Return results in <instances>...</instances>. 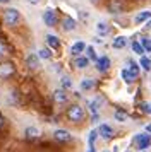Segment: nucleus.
Segmentation results:
<instances>
[{"label": "nucleus", "mask_w": 151, "mask_h": 152, "mask_svg": "<svg viewBox=\"0 0 151 152\" xmlns=\"http://www.w3.org/2000/svg\"><path fill=\"white\" fill-rule=\"evenodd\" d=\"M146 28L151 29V19H148V24H146Z\"/></svg>", "instance_id": "35"}, {"label": "nucleus", "mask_w": 151, "mask_h": 152, "mask_svg": "<svg viewBox=\"0 0 151 152\" xmlns=\"http://www.w3.org/2000/svg\"><path fill=\"white\" fill-rule=\"evenodd\" d=\"M38 56H40V60H50L52 58V51H50V48H41L38 51Z\"/></svg>", "instance_id": "25"}, {"label": "nucleus", "mask_w": 151, "mask_h": 152, "mask_svg": "<svg viewBox=\"0 0 151 152\" xmlns=\"http://www.w3.org/2000/svg\"><path fill=\"white\" fill-rule=\"evenodd\" d=\"M14 74H16V65H14V62H10V60H2L0 62V79L2 80H7V79L14 77Z\"/></svg>", "instance_id": "3"}, {"label": "nucleus", "mask_w": 151, "mask_h": 152, "mask_svg": "<svg viewBox=\"0 0 151 152\" xmlns=\"http://www.w3.org/2000/svg\"><path fill=\"white\" fill-rule=\"evenodd\" d=\"M27 2H29L31 5H38V4H40L41 0H27Z\"/></svg>", "instance_id": "34"}, {"label": "nucleus", "mask_w": 151, "mask_h": 152, "mask_svg": "<svg viewBox=\"0 0 151 152\" xmlns=\"http://www.w3.org/2000/svg\"><path fill=\"white\" fill-rule=\"evenodd\" d=\"M105 152H108V151H105Z\"/></svg>", "instance_id": "42"}, {"label": "nucleus", "mask_w": 151, "mask_h": 152, "mask_svg": "<svg viewBox=\"0 0 151 152\" xmlns=\"http://www.w3.org/2000/svg\"><path fill=\"white\" fill-rule=\"evenodd\" d=\"M96 33H98L100 36H107L110 33V26L107 24V22L100 21L98 24H96Z\"/></svg>", "instance_id": "18"}, {"label": "nucleus", "mask_w": 151, "mask_h": 152, "mask_svg": "<svg viewBox=\"0 0 151 152\" xmlns=\"http://www.w3.org/2000/svg\"><path fill=\"white\" fill-rule=\"evenodd\" d=\"M4 126H5V116H4V115L0 113V130H2Z\"/></svg>", "instance_id": "33"}, {"label": "nucleus", "mask_w": 151, "mask_h": 152, "mask_svg": "<svg viewBox=\"0 0 151 152\" xmlns=\"http://www.w3.org/2000/svg\"><path fill=\"white\" fill-rule=\"evenodd\" d=\"M88 152H95V147H89V151Z\"/></svg>", "instance_id": "37"}, {"label": "nucleus", "mask_w": 151, "mask_h": 152, "mask_svg": "<svg viewBox=\"0 0 151 152\" xmlns=\"http://www.w3.org/2000/svg\"><path fill=\"white\" fill-rule=\"evenodd\" d=\"M60 26H62V31L70 33V31H76V29H77V21H76V19H72L70 15H64V17H62Z\"/></svg>", "instance_id": "8"}, {"label": "nucleus", "mask_w": 151, "mask_h": 152, "mask_svg": "<svg viewBox=\"0 0 151 152\" xmlns=\"http://www.w3.org/2000/svg\"><path fill=\"white\" fill-rule=\"evenodd\" d=\"M7 55H9V46H7L5 43L0 41V60H4Z\"/></svg>", "instance_id": "29"}, {"label": "nucleus", "mask_w": 151, "mask_h": 152, "mask_svg": "<svg viewBox=\"0 0 151 152\" xmlns=\"http://www.w3.org/2000/svg\"><path fill=\"white\" fill-rule=\"evenodd\" d=\"M148 19H151V12L150 10H144V12H139V14L136 15L134 22H136V24H143V22H146Z\"/></svg>", "instance_id": "20"}, {"label": "nucleus", "mask_w": 151, "mask_h": 152, "mask_svg": "<svg viewBox=\"0 0 151 152\" xmlns=\"http://www.w3.org/2000/svg\"><path fill=\"white\" fill-rule=\"evenodd\" d=\"M24 135H26L27 140H36L41 133H40V128L38 126H27L26 130H24Z\"/></svg>", "instance_id": "15"}, {"label": "nucleus", "mask_w": 151, "mask_h": 152, "mask_svg": "<svg viewBox=\"0 0 151 152\" xmlns=\"http://www.w3.org/2000/svg\"><path fill=\"white\" fill-rule=\"evenodd\" d=\"M89 2H93V4H96V2H100V0H89Z\"/></svg>", "instance_id": "39"}, {"label": "nucleus", "mask_w": 151, "mask_h": 152, "mask_svg": "<svg viewBox=\"0 0 151 152\" xmlns=\"http://www.w3.org/2000/svg\"><path fill=\"white\" fill-rule=\"evenodd\" d=\"M96 138H98V130H91V133H89V138H88V142H89V147H95V142H96Z\"/></svg>", "instance_id": "30"}, {"label": "nucleus", "mask_w": 151, "mask_h": 152, "mask_svg": "<svg viewBox=\"0 0 151 152\" xmlns=\"http://www.w3.org/2000/svg\"><path fill=\"white\" fill-rule=\"evenodd\" d=\"M134 144L137 145L139 151H146L151 145V135L150 133H137L134 137Z\"/></svg>", "instance_id": "4"}, {"label": "nucleus", "mask_w": 151, "mask_h": 152, "mask_svg": "<svg viewBox=\"0 0 151 152\" xmlns=\"http://www.w3.org/2000/svg\"><path fill=\"white\" fill-rule=\"evenodd\" d=\"M74 65H76V69H79V70L88 69V65H89V58H88V56H82V55L76 56Z\"/></svg>", "instance_id": "16"}, {"label": "nucleus", "mask_w": 151, "mask_h": 152, "mask_svg": "<svg viewBox=\"0 0 151 152\" xmlns=\"http://www.w3.org/2000/svg\"><path fill=\"white\" fill-rule=\"evenodd\" d=\"M43 22H45V26H48V28H55L57 26L58 17H57V12H55L53 9H47L43 12Z\"/></svg>", "instance_id": "6"}, {"label": "nucleus", "mask_w": 151, "mask_h": 152, "mask_svg": "<svg viewBox=\"0 0 151 152\" xmlns=\"http://www.w3.org/2000/svg\"><path fill=\"white\" fill-rule=\"evenodd\" d=\"M53 101L57 104H65L69 101V94H67V91L65 89H55L53 91Z\"/></svg>", "instance_id": "11"}, {"label": "nucleus", "mask_w": 151, "mask_h": 152, "mask_svg": "<svg viewBox=\"0 0 151 152\" xmlns=\"http://www.w3.org/2000/svg\"><path fill=\"white\" fill-rule=\"evenodd\" d=\"M65 116L72 123H81V121H84V118H86V111L79 104H70L67 108V111H65Z\"/></svg>", "instance_id": "2"}, {"label": "nucleus", "mask_w": 151, "mask_h": 152, "mask_svg": "<svg viewBox=\"0 0 151 152\" xmlns=\"http://www.w3.org/2000/svg\"><path fill=\"white\" fill-rule=\"evenodd\" d=\"M141 45H143L144 51H148V53L151 51V41L148 39V38H144V39H141Z\"/></svg>", "instance_id": "32"}, {"label": "nucleus", "mask_w": 151, "mask_h": 152, "mask_svg": "<svg viewBox=\"0 0 151 152\" xmlns=\"http://www.w3.org/2000/svg\"><path fill=\"white\" fill-rule=\"evenodd\" d=\"M96 130H98V137L105 138V140H110V138L113 137V128H112L110 125H107V123H101Z\"/></svg>", "instance_id": "10"}, {"label": "nucleus", "mask_w": 151, "mask_h": 152, "mask_svg": "<svg viewBox=\"0 0 151 152\" xmlns=\"http://www.w3.org/2000/svg\"><path fill=\"white\" fill-rule=\"evenodd\" d=\"M45 41H47V45L50 46L52 50H60V39L57 38V36H53V34H47L45 36Z\"/></svg>", "instance_id": "14"}, {"label": "nucleus", "mask_w": 151, "mask_h": 152, "mask_svg": "<svg viewBox=\"0 0 151 152\" xmlns=\"http://www.w3.org/2000/svg\"><path fill=\"white\" fill-rule=\"evenodd\" d=\"M86 50V43L84 41H76L72 46H70V55L72 56H79L81 53H84Z\"/></svg>", "instance_id": "13"}, {"label": "nucleus", "mask_w": 151, "mask_h": 152, "mask_svg": "<svg viewBox=\"0 0 151 152\" xmlns=\"http://www.w3.org/2000/svg\"><path fill=\"white\" fill-rule=\"evenodd\" d=\"M129 70L132 72V74L139 75V65H137L136 62H132V60H129Z\"/></svg>", "instance_id": "31"}, {"label": "nucleus", "mask_w": 151, "mask_h": 152, "mask_svg": "<svg viewBox=\"0 0 151 152\" xmlns=\"http://www.w3.org/2000/svg\"><path fill=\"white\" fill-rule=\"evenodd\" d=\"M0 2H2V4H7V2H10V0H0Z\"/></svg>", "instance_id": "38"}, {"label": "nucleus", "mask_w": 151, "mask_h": 152, "mask_svg": "<svg viewBox=\"0 0 151 152\" xmlns=\"http://www.w3.org/2000/svg\"><path fill=\"white\" fill-rule=\"evenodd\" d=\"M146 132H148V133L151 132V125H148V126H146Z\"/></svg>", "instance_id": "36"}, {"label": "nucleus", "mask_w": 151, "mask_h": 152, "mask_svg": "<svg viewBox=\"0 0 151 152\" xmlns=\"http://www.w3.org/2000/svg\"><path fill=\"white\" fill-rule=\"evenodd\" d=\"M113 118H115L117 121H127V120H129V115H127L125 111L117 110L115 113H113Z\"/></svg>", "instance_id": "24"}, {"label": "nucleus", "mask_w": 151, "mask_h": 152, "mask_svg": "<svg viewBox=\"0 0 151 152\" xmlns=\"http://www.w3.org/2000/svg\"><path fill=\"white\" fill-rule=\"evenodd\" d=\"M120 75H122V79H124L127 84H132V82L137 79V75H136V74H132L129 69H124L122 72H120Z\"/></svg>", "instance_id": "17"}, {"label": "nucleus", "mask_w": 151, "mask_h": 152, "mask_svg": "<svg viewBox=\"0 0 151 152\" xmlns=\"http://www.w3.org/2000/svg\"><path fill=\"white\" fill-rule=\"evenodd\" d=\"M125 45H127V38L125 36H117L115 39H113V43H112V46L115 50H122Z\"/></svg>", "instance_id": "19"}, {"label": "nucleus", "mask_w": 151, "mask_h": 152, "mask_svg": "<svg viewBox=\"0 0 151 152\" xmlns=\"http://www.w3.org/2000/svg\"><path fill=\"white\" fill-rule=\"evenodd\" d=\"M141 152H146V151H141Z\"/></svg>", "instance_id": "41"}, {"label": "nucleus", "mask_w": 151, "mask_h": 152, "mask_svg": "<svg viewBox=\"0 0 151 152\" xmlns=\"http://www.w3.org/2000/svg\"><path fill=\"white\" fill-rule=\"evenodd\" d=\"M2 21H4V24H5L9 29L17 28L19 22H21V12L14 7L4 9V12H2Z\"/></svg>", "instance_id": "1"}, {"label": "nucleus", "mask_w": 151, "mask_h": 152, "mask_svg": "<svg viewBox=\"0 0 151 152\" xmlns=\"http://www.w3.org/2000/svg\"><path fill=\"white\" fill-rule=\"evenodd\" d=\"M110 65H112V62H110L108 56H100V58L96 60V70H98V72H101V74L108 72Z\"/></svg>", "instance_id": "12"}, {"label": "nucleus", "mask_w": 151, "mask_h": 152, "mask_svg": "<svg viewBox=\"0 0 151 152\" xmlns=\"http://www.w3.org/2000/svg\"><path fill=\"white\" fill-rule=\"evenodd\" d=\"M108 10H110V14H122L124 10H125L124 0H110L108 2Z\"/></svg>", "instance_id": "9"}, {"label": "nucleus", "mask_w": 151, "mask_h": 152, "mask_svg": "<svg viewBox=\"0 0 151 152\" xmlns=\"http://www.w3.org/2000/svg\"><path fill=\"white\" fill-rule=\"evenodd\" d=\"M132 51L137 53V55H144V53H146L144 48H143V45H141L139 41H132Z\"/></svg>", "instance_id": "27"}, {"label": "nucleus", "mask_w": 151, "mask_h": 152, "mask_svg": "<svg viewBox=\"0 0 151 152\" xmlns=\"http://www.w3.org/2000/svg\"><path fill=\"white\" fill-rule=\"evenodd\" d=\"M53 140L58 144H69V142H72V133L65 128H58L53 132Z\"/></svg>", "instance_id": "5"}, {"label": "nucleus", "mask_w": 151, "mask_h": 152, "mask_svg": "<svg viewBox=\"0 0 151 152\" xmlns=\"http://www.w3.org/2000/svg\"><path fill=\"white\" fill-rule=\"evenodd\" d=\"M139 65L143 67L146 72H150L151 70V60L148 58V56H144V55H141V60H139Z\"/></svg>", "instance_id": "23"}, {"label": "nucleus", "mask_w": 151, "mask_h": 152, "mask_svg": "<svg viewBox=\"0 0 151 152\" xmlns=\"http://www.w3.org/2000/svg\"><path fill=\"white\" fill-rule=\"evenodd\" d=\"M101 104H103V97H96L95 101H91V103H89V110H91V113H98V110H100Z\"/></svg>", "instance_id": "21"}, {"label": "nucleus", "mask_w": 151, "mask_h": 152, "mask_svg": "<svg viewBox=\"0 0 151 152\" xmlns=\"http://www.w3.org/2000/svg\"><path fill=\"white\" fill-rule=\"evenodd\" d=\"M60 84H62V89H65V91L72 89V80H70V77H67V75H64V77H62Z\"/></svg>", "instance_id": "26"}, {"label": "nucleus", "mask_w": 151, "mask_h": 152, "mask_svg": "<svg viewBox=\"0 0 151 152\" xmlns=\"http://www.w3.org/2000/svg\"><path fill=\"white\" fill-rule=\"evenodd\" d=\"M24 63H26L27 70H38L40 69V56H38V53H27L26 58H24Z\"/></svg>", "instance_id": "7"}, {"label": "nucleus", "mask_w": 151, "mask_h": 152, "mask_svg": "<svg viewBox=\"0 0 151 152\" xmlns=\"http://www.w3.org/2000/svg\"><path fill=\"white\" fill-rule=\"evenodd\" d=\"M150 113H151V104H150Z\"/></svg>", "instance_id": "40"}, {"label": "nucleus", "mask_w": 151, "mask_h": 152, "mask_svg": "<svg viewBox=\"0 0 151 152\" xmlns=\"http://www.w3.org/2000/svg\"><path fill=\"white\" fill-rule=\"evenodd\" d=\"M86 53H88V58H89V62L93 60V62H96L98 60V55H96V51H95V48L93 46H86V50H84Z\"/></svg>", "instance_id": "28"}, {"label": "nucleus", "mask_w": 151, "mask_h": 152, "mask_svg": "<svg viewBox=\"0 0 151 152\" xmlns=\"http://www.w3.org/2000/svg\"><path fill=\"white\" fill-rule=\"evenodd\" d=\"M95 87V80L93 79H82L81 80V89L82 91H91Z\"/></svg>", "instance_id": "22"}]
</instances>
